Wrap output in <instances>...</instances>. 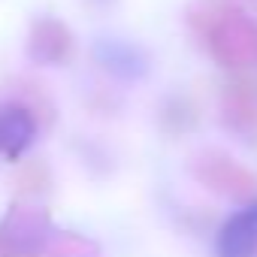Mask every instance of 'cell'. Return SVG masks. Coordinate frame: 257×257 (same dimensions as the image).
<instances>
[{
  "label": "cell",
  "mask_w": 257,
  "mask_h": 257,
  "mask_svg": "<svg viewBox=\"0 0 257 257\" xmlns=\"http://www.w3.org/2000/svg\"><path fill=\"white\" fill-rule=\"evenodd\" d=\"M218 257H254L257 254V200L236 209L218 230Z\"/></svg>",
  "instance_id": "6da1fadb"
},
{
  "label": "cell",
  "mask_w": 257,
  "mask_h": 257,
  "mask_svg": "<svg viewBox=\"0 0 257 257\" xmlns=\"http://www.w3.org/2000/svg\"><path fill=\"white\" fill-rule=\"evenodd\" d=\"M34 137H37V124L28 109H19V106L0 109V155L4 158L25 155Z\"/></svg>",
  "instance_id": "7a4b0ae2"
}]
</instances>
